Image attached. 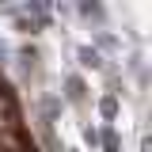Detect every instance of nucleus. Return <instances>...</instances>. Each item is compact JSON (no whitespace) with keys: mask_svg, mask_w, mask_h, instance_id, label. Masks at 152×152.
Masks as SVG:
<instances>
[{"mask_svg":"<svg viewBox=\"0 0 152 152\" xmlns=\"http://www.w3.org/2000/svg\"><path fill=\"white\" fill-rule=\"evenodd\" d=\"M69 99H72V103L84 99V80H80V76H69Z\"/></svg>","mask_w":152,"mask_h":152,"instance_id":"nucleus-1","label":"nucleus"},{"mask_svg":"<svg viewBox=\"0 0 152 152\" xmlns=\"http://www.w3.org/2000/svg\"><path fill=\"white\" fill-rule=\"evenodd\" d=\"M114 110H118V103H114L110 95H107V99H103V114H107V118H110V114H114Z\"/></svg>","mask_w":152,"mask_h":152,"instance_id":"nucleus-2","label":"nucleus"}]
</instances>
